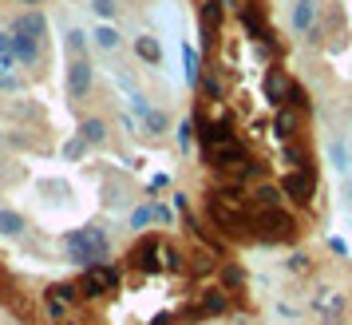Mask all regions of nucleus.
Returning a JSON list of instances; mask_svg holds the SVG:
<instances>
[{"label": "nucleus", "mask_w": 352, "mask_h": 325, "mask_svg": "<svg viewBox=\"0 0 352 325\" xmlns=\"http://www.w3.org/2000/svg\"><path fill=\"white\" fill-rule=\"evenodd\" d=\"M198 32L190 131L206 171L210 227L234 242H297L317 218V139L265 0H202Z\"/></svg>", "instance_id": "obj_1"}, {"label": "nucleus", "mask_w": 352, "mask_h": 325, "mask_svg": "<svg viewBox=\"0 0 352 325\" xmlns=\"http://www.w3.org/2000/svg\"><path fill=\"white\" fill-rule=\"evenodd\" d=\"M234 270L178 234H143L115 262L48 290L52 325H198L234 309Z\"/></svg>", "instance_id": "obj_2"}, {"label": "nucleus", "mask_w": 352, "mask_h": 325, "mask_svg": "<svg viewBox=\"0 0 352 325\" xmlns=\"http://www.w3.org/2000/svg\"><path fill=\"white\" fill-rule=\"evenodd\" d=\"M87 72H91V67L83 64V60H76V64H72V92H76V96H80L83 83H87Z\"/></svg>", "instance_id": "obj_3"}, {"label": "nucleus", "mask_w": 352, "mask_h": 325, "mask_svg": "<svg viewBox=\"0 0 352 325\" xmlns=\"http://www.w3.org/2000/svg\"><path fill=\"white\" fill-rule=\"evenodd\" d=\"M96 12L99 17H115V4L111 0H96Z\"/></svg>", "instance_id": "obj_4"}]
</instances>
